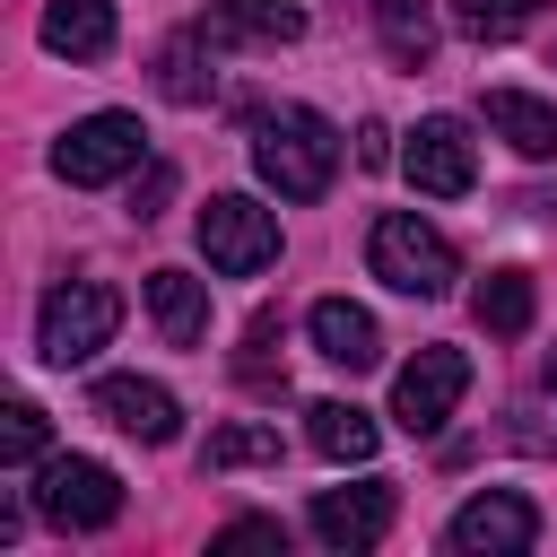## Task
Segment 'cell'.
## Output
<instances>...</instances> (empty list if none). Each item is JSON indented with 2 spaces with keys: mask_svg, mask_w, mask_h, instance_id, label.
Returning <instances> with one entry per match:
<instances>
[{
  "mask_svg": "<svg viewBox=\"0 0 557 557\" xmlns=\"http://www.w3.org/2000/svg\"><path fill=\"white\" fill-rule=\"evenodd\" d=\"M522 444H531V453H557V348L540 357V374H531V392H522Z\"/></svg>",
  "mask_w": 557,
  "mask_h": 557,
  "instance_id": "23",
  "label": "cell"
},
{
  "mask_svg": "<svg viewBox=\"0 0 557 557\" xmlns=\"http://www.w3.org/2000/svg\"><path fill=\"white\" fill-rule=\"evenodd\" d=\"M244 461H278V426H218L209 444H200V470H244Z\"/></svg>",
  "mask_w": 557,
  "mask_h": 557,
  "instance_id": "22",
  "label": "cell"
},
{
  "mask_svg": "<svg viewBox=\"0 0 557 557\" xmlns=\"http://www.w3.org/2000/svg\"><path fill=\"white\" fill-rule=\"evenodd\" d=\"M470 313H479V331H487V339H522V331H531V313H540L531 270H487V278H479V296H470Z\"/></svg>",
  "mask_w": 557,
  "mask_h": 557,
  "instance_id": "17",
  "label": "cell"
},
{
  "mask_svg": "<svg viewBox=\"0 0 557 557\" xmlns=\"http://www.w3.org/2000/svg\"><path fill=\"white\" fill-rule=\"evenodd\" d=\"M209 35H244V44H296L305 9L296 0H209Z\"/></svg>",
  "mask_w": 557,
  "mask_h": 557,
  "instance_id": "18",
  "label": "cell"
},
{
  "mask_svg": "<svg viewBox=\"0 0 557 557\" xmlns=\"http://www.w3.org/2000/svg\"><path fill=\"white\" fill-rule=\"evenodd\" d=\"M96 418L122 426V435H139V444H174L183 435V400L165 383H148V374H104L96 383Z\"/></svg>",
  "mask_w": 557,
  "mask_h": 557,
  "instance_id": "11",
  "label": "cell"
},
{
  "mask_svg": "<svg viewBox=\"0 0 557 557\" xmlns=\"http://www.w3.org/2000/svg\"><path fill=\"white\" fill-rule=\"evenodd\" d=\"M487 131L513 139V157H557V104H540L522 87H487Z\"/></svg>",
  "mask_w": 557,
  "mask_h": 557,
  "instance_id": "16",
  "label": "cell"
},
{
  "mask_svg": "<svg viewBox=\"0 0 557 557\" xmlns=\"http://www.w3.org/2000/svg\"><path fill=\"white\" fill-rule=\"evenodd\" d=\"M305 444H313L322 461H374L383 426H374L357 400H313V409H305Z\"/></svg>",
  "mask_w": 557,
  "mask_h": 557,
  "instance_id": "15",
  "label": "cell"
},
{
  "mask_svg": "<svg viewBox=\"0 0 557 557\" xmlns=\"http://www.w3.org/2000/svg\"><path fill=\"white\" fill-rule=\"evenodd\" d=\"M461 392H470V357H461V348H418V357L392 374V418H400L409 435H435V426L461 409Z\"/></svg>",
  "mask_w": 557,
  "mask_h": 557,
  "instance_id": "7",
  "label": "cell"
},
{
  "mask_svg": "<svg viewBox=\"0 0 557 557\" xmlns=\"http://www.w3.org/2000/svg\"><path fill=\"white\" fill-rule=\"evenodd\" d=\"M392 479H357V487H322L313 496V540L322 548H374L392 531Z\"/></svg>",
  "mask_w": 557,
  "mask_h": 557,
  "instance_id": "10",
  "label": "cell"
},
{
  "mask_svg": "<svg viewBox=\"0 0 557 557\" xmlns=\"http://www.w3.org/2000/svg\"><path fill=\"white\" fill-rule=\"evenodd\" d=\"M366 270L392 287V296H444L453 278H461V252L444 244V226H426L418 209H383L374 218V235H366Z\"/></svg>",
  "mask_w": 557,
  "mask_h": 557,
  "instance_id": "2",
  "label": "cell"
},
{
  "mask_svg": "<svg viewBox=\"0 0 557 557\" xmlns=\"http://www.w3.org/2000/svg\"><path fill=\"white\" fill-rule=\"evenodd\" d=\"M400 174L426 191V200H461L470 183H479V157H470V131L453 122V113H426L418 131H409V148H400Z\"/></svg>",
  "mask_w": 557,
  "mask_h": 557,
  "instance_id": "9",
  "label": "cell"
},
{
  "mask_svg": "<svg viewBox=\"0 0 557 557\" xmlns=\"http://www.w3.org/2000/svg\"><path fill=\"white\" fill-rule=\"evenodd\" d=\"M157 87H165L174 104H200V96H209V78H200V35H174V44H165V78H157Z\"/></svg>",
  "mask_w": 557,
  "mask_h": 557,
  "instance_id": "25",
  "label": "cell"
},
{
  "mask_svg": "<svg viewBox=\"0 0 557 557\" xmlns=\"http://www.w3.org/2000/svg\"><path fill=\"white\" fill-rule=\"evenodd\" d=\"M200 252H209L218 278L270 270V261H278V209H261L252 191H218V200L200 209Z\"/></svg>",
  "mask_w": 557,
  "mask_h": 557,
  "instance_id": "6",
  "label": "cell"
},
{
  "mask_svg": "<svg viewBox=\"0 0 557 557\" xmlns=\"http://www.w3.org/2000/svg\"><path fill=\"white\" fill-rule=\"evenodd\" d=\"M139 157H148V131H139V113H87V122H70V131L52 139V174H61V183H78V191H96V183H122Z\"/></svg>",
  "mask_w": 557,
  "mask_h": 557,
  "instance_id": "5",
  "label": "cell"
},
{
  "mask_svg": "<svg viewBox=\"0 0 557 557\" xmlns=\"http://www.w3.org/2000/svg\"><path fill=\"white\" fill-rule=\"evenodd\" d=\"M531 540H540V505L513 496V487H487V496H470V505L444 522V548H453V557H522Z\"/></svg>",
  "mask_w": 557,
  "mask_h": 557,
  "instance_id": "8",
  "label": "cell"
},
{
  "mask_svg": "<svg viewBox=\"0 0 557 557\" xmlns=\"http://www.w3.org/2000/svg\"><path fill=\"white\" fill-rule=\"evenodd\" d=\"M113 331H122V296H113L104 278H70V287H52L44 313H35V357H44V366H87Z\"/></svg>",
  "mask_w": 557,
  "mask_h": 557,
  "instance_id": "3",
  "label": "cell"
},
{
  "mask_svg": "<svg viewBox=\"0 0 557 557\" xmlns=\"http://www.w3.org/2000/svg\"><path fill=\"white\" fill-rule=\"evenodd\" d=\"M357 165H392V131H383V122L357 131Z\"/></svg>",
  "mask_w": 557,
  "mask_h": 557,
  "instance_id": "27",
  "label": "cell"
},
{
  "mask_svg": "<svg viewBox=\"0 0 557 557\" xmlns=\"http://www.w3.org/2000/svg\"><path fill=\"white\" fill-rule=\"evenodd\" d=\"M235 383L244 392H287V357H278V313H252L244 348H235Z\"/></svg>",
  "mask_w": 557,
  "mask_h": 557,
  "instance_id": "20",
  "label": "cell"
},
{
  "mask_svg": "<svg viewBox=\"0 0 557 557\" xmlns=\"http://www.w3.org/2000/svg\"><path fill=\"white\" fill-rule=\"evenodd\" d=\"M209 548H218V557H226V548H287V531H278L270 513H235V522H226Z\"/></svg>",
  "mask_w": 557,
  "mask_h": 557,
  "instance_id": "26",
  "label": "cell"
},
{
  "mask_svg": "<svg viewBox=\"0 0 557 557\" xmlns=\"http://www.w3.org/2000/svg\"><path fill=\"white\" fill-rule=\"evenodd\" d=\"M44 52L104 61L113 52V0H44Z\"/></svg>",
  "mask_w": 557,
  "mask_h": 557,
  "instance_id": "14",
  "label": "cell"
},
{
  "mask_svg": "<svg viewBox=\"0 0 557 557\" xmlns=\"http://www.w3.org/2000/svg\"><path fill=\"white\" fill-rule=\"evenodd\" d=\"M44 444H52V418H44L35 400H9V409H0V470H35Z\"/></svg>",
  "mask_w": 557,
  "mask_h": 557,
  "instance_id": "21",
  "label": "cell"
},
{
  "mask_svg": "<svg viewBox=\"0 0 557 557\" xmlns=\"http://www.w3.org/2000/svg\"><path fill=\"white\" fill-rule=\"evenodd\" d=\"M305 331H313V348H322L331 366H348V374H366V366L383 357V331H374V313H366V305H348V296H322V305L305 313Z\"/></svg>",
  "mask_w": 557,
  "mask_h": 557,
  "instance_id": "12",
  "label": "cell"
},
{
  "mask_svg": "<svg viewBox=\"0 0 557 557\" xmlns=\"http://www.w3.org/2000/svg\"><path fill=\"white\" fill-rule=\"evenodd\" d=\"M165 191H174V174H165V165H157V174H148V191H139V200H131V218H157V200H165Z\"/></svg>",
  "mask_w": 557,
  "mask_h": 557,
  "instance_id": "28",
  "label": "cell"
},
{
  "mask_svg": "<svg viewBox=\"0 0 557 557\" xmlns=\"http://www.w3.org/2000/svg\"><path fill=\"white\" fill-rule=\"evenodd\" d=\"M374 35H383V52H392L400 70H426V52H435L426 0H374Z\"/></svg>",
  "mask_w": 557,
  "mask_h": 557,
  "instance_id": "19",
  "label": "cell"
},
{
  "mask_svg": "<svg viewBox=\"0 0 557 557\" xmlns=\"http://www.w3.org/2000/svg\"><path fill=\"white\" fill-rule=\"evenodd\" d=\"M35 522L52 531H113L122 522V479L87 453H52L35 470Z\"/></svg>",
  "mask_w": 557,
  "mask_h": 557,
  "instance_id": "4",
  "label": "cell"
},
{
  "mask_svg": "<svg viewBox=\"0 0 557 557\" xmlns=\"http://www.w3.org/2000/svg\"><path fill=\"white\" fill-rule=\"evenodd\" d=\"M148 313H157L165 348H200V339H209V278H191V270H148Z\"/></svg>",
  "mask_w": 557,
  "mask_h": 557,
  "instance_id": "13",
  "label": "cell"
},
{
  "mask_svg": "<svg viewBox=\"0 0 557 557\" xmlns=\"http://www.w3.org/2000/svg\"><path fill=\"white\" fill-rule=\"evenodd\" d=\"M252 174H261L278 200H322L331 174H339V131H331L313 104H270V113H252Z\"/></svg>",
  "mask_w": 557,
  "mask_h": 557,
  "instance_id": "1",
  "label": "cell"
},
{
  "mask_svg": "<svg viewBox=\"0 0 557 557\" xmlns=\"http://www.w3.org/2000/svg\"><path fill=\"white\" fill-rule=\"evenodd\" d=\"M540 0H453V17H461V35H479V44H505L522 17H531Z\"/></svg>",
  "mask_w": 557,
  "mask_h": 557,
  "instance_id": "24",
  "label": "cell"
}]
</instances>
